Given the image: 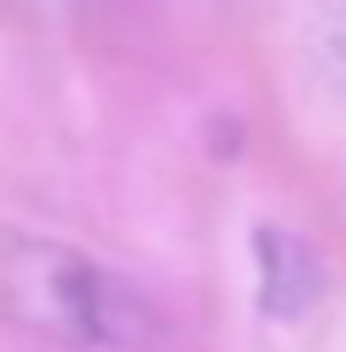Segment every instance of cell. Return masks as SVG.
I'll use <instances>...</instances> for the list:
<instances>
[{
  "label": "cell",
  "instance_id": "obj_1",
  "mask_svg": "<svg viewBox=\"0 0 346 352\" xmlns=\"http://www.w3.org/2000/svg\"><path fill=\"white\" fill-rule=\"evenodd\" d=\"M0 318L69 352H150L162 341V312L122 272L35 237L0 254Z\"/></svg>",
  "mask_w": 346,
  "mask_h": 352
},
{
  "label": "cell",
  "instance_id": "obj_2",
  "mask_svg": "<svg viewBox=\"0 0 346 352\" xmlns=\"http://www.w3.org/2000/svg\"><path fill=\"white\" fill-rule=\"evenodd\" d=\"M254 254H260V312L266 318H300L317 300V289H323L317 254L283 226H260Z\"/></svg>",
  "mask_w": 346,
  "mask_h": 352
},
{
  "label": "cell",
  "instance_id": "obj_3",
  "mask_svg": "<svg viewBox=\"0 0 346 352\" xmlns=\"http://www.w3.org/2000/svg\"><path fill=\"white\" fill-rule=\"evenodd\" d=\"M323 58H329V69H335V81L346 87V12L329 18V29H323Z\"/></svg>",
  "mask_w": 346,
  "mask_h": 352
}]
</instances>
